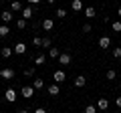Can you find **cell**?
I'll return each mask as SVG.
<instances>
[{"label":"cell","instance_id":"3","mask_svg":"<svg viewBox=\"0 0 121 113\" xmlns=\"http://www.w3.org/2000/svg\"><path fill=\"white\" fill-rule=\"evenodd\" d=\"M47 93H48V95H51V97H56V95H59V93H60V87H59V85H56V83H51V85H48V87H47Z\"/></svg>","mask_w":121,"mask_h":113},{"label":"cell","instance_id":"27","mask_svg":"<svg viewBox=\"0 0 121 113\" xmlns=\"http://www.w3.org/2000/svg\"><path fill=\"white\" fill-rule=\"evenodd\" d=\"M35 65H44V55H39L35 59Z\"/></svg>","mask_w":121,"mask_h":113},{"label":"cell","instance_id":"20","mask_svg":"<svg viewBox=\"0 0 121 113\" xmlns=\"http://www.w3.org/2000/svg\"><path fill=\"white\" fill-rule=\"evenodd\" d=\"M8 35H10V28L6 24H2L0 26V39H2V36H8Z\"/></svg>","mask_w":121,"mask_h":113},{"label":"cell","instance_id":"30","mask_svg":"<svg viewBox=\"0 0 121 113\" xmlns=\"http://www.w3.org/2000/svg\"><path fill=\"white\" fill-rule=\"evenodd\" d=\"M24 75H26V77H32V75H35V69H32V67H30V69H26Z\"/></svg>","mask_w":121,"mask_h":113},{"label":"cell","instance_id":"37","mask_svg":"<svg viewBox=\"0 0 121 113\" xmlns=\"http://www.w3.org/2000/svg\"><path fill=\"white\" fill-rule=\"evenodd\" d=\"M47 2H48V4H55V2H56V0H47Z\"/></svg>","mask_w":121,"mask_h":113},{"label":"cell","instance_id":"10","mask_svg":"<svg viewBox=\"0 0 121 113\" xmlns=\"http://www.w3.org/2000/svg\"><path fill=\"white\" fill-rule=\"evenodd\" d=\"M107 107H109V101L105 99V97H101V99L97 101V109H99V111H105Z\"/></svg>","mask_w":121,"mask_h":113},{"label":"cell","instance_id":"14","mask_svg":"<svg viewBox=\"0 0 121 113\" xmlns=\"http://www.w3.org/2000/svg\"><path fill=\"white\" fill-rule=\"evenodd\" d=\"M71 8H73L75 12L83 10V0H73V2H71Z\"/></svg>","mask_w":121,"mask_h":113},{"label":"cell","instance_id":"18","mask_svg":"<svg viewBox=\"0 0 121 113\" xmlns=\"http://www.w3.org/2000/svg\"><path fill=\"white\" fill-rule=\"evenodd\" d=\"M12 48H8V47H4V48H2V51H0V55H2V56H4V59H8V56H12Z\"/></svg>","mask_w":121,"mask_h":113},{"label":"cell","instance_id":"38","mask_svg":"<svg viewBox=\"0 0 121 113\" xmlns=\"http://www.w3.org/2000/svg\"><path fill=\"white\" fill-rule=\"evenodd\" d=\"M0 77H2V69H0Z\"/></svg>","mask_w":121,"mask_h":113},{"label":"cell","instance_id":"28","mask_svg":"<svg viewBox=\"0 0 121 113\" xmlns=\"http://www.w3.org/2000/svg\"><path fill=\"white\" fill-rule=\"evenodd\" d=\"M56 16H59V18H65L67 16V10L65 8H59V10H56Z\"/></svg>","mask_w":121,"mask_h":113},{"label":"cell","instance_id":"40","mask_svg":"<svg viewBox=\"0 0 121 113\" xmlns=\"http://www.w3.org/2000/svg\"><path fill=\"white\" fill-rule=\"evenodd\" d=\"M115 113H117V111H115Z\"/></svg>","mask_w":121,"mask_h":113},{"label":"cell","instance_id":"32","mask_svg":"<svg viewBox=\"0 0 121 113\" xmlns=\"http://www.w3.org/2000/svg\"><path fill=\"white\" fill-rule=\"evenodd\" d=\"M35 113H47V109H44V107H36Z\"/></svg>","mask_w":121,"mask_h":113},{"label":"cell","instance_id":"29","mask_svg":"<svg viewBox=\"0 0 121 113\" xmlns=\"http://www.w3.org/2000/svg\"><path fill=\"white\" fill-rule=\"evenodd\" d=\"M113 56H115V59H121V48H119V47L113 48Z\"/></svg>","mask_w":121,"mask_h":113},{"label":"cell","instance_id":"16","mask_svg":"<svg viewBox=\"0 0 121 113\" xmlns=\"http://www.w3.org/2000/svg\"><path fill=\"white\" fill-rule=\"evenodd\" d=\"M0 18H2V20H4V22H10V20H12V12H10V10H4V12H2V14H0Z\"/></svg>","mask_w":121,"mask_h":113},{"label":"cell","instance_id":"4","mask_svg":"<svg viewBox=\"0 0 121 113\" xmlns=\"http://www.w3.org/2000/svg\"><path fill=\"white\" fill-rule=\"evenodd\" d=\"M67 79V75H65V71H55V75H52V81L59 85V83H63Z\"/></svg>","mask_w":121,"mask_h":113},{"label":"cell","instance_id":"12","mask_svg":"<svg viewBox=\"0 0 121 113\" xmlns=\"http://www.w3.org/2000/svg\"><path fill=\"white\" fill-rule=\"evenodd\" d=\"M12 77H14V71H12V69H8V67H6V69H2V79L10 81Z\"/></svg>","mask_w":121,"mask_h":113},{"label":"cell","instance_id":"19","mask_svg":"<svg viewBox=\"0 0 121 113\" xmlns=\"http://www.w3.org/2000/svg\"><path fill=\"white\" fill-rule=\"evenodd\" d=\"M48 56H51V59H59L60 51H59V48H48Z\"/></svg>","mask_w":121,"mask_h":113},{"label":"cell","instance_id":"39","mask_svg":"<svg viewBox=\"0 0 121 113\" xmlns=\"http://www.w3.org/2000/svg\"><path fill=\"white\" fill-rule=\"evenodd\" d=\"M0 2H4V0H0Z\"/></svg>","mask_w":121,"mask_h":113},{"label":"cell","instance_id":"2","mask_svg":"<svg viewBox=\"0 0 121 113\" xmlns=\"http://www.w3.org/2000/svg\"><path fill=\"white\" fill-rule=\"evenodd\" d=\"M16 97H18V93L14 91V89H6V93H4V99L8 101V103H14V101H16Z\"/></svg>","mask_w":121,"mask_h":113},{"label":"cell","instance_id":"24","mask_svg":"<svg viewBox=\"0 0 121 113\" xmlns=\"http://www.w3.org/2000/svg\"><path fill=\"white\" fill-rule=\"evenodd\" d=\"M85 113H97V105H87V107H85Z\"/></svg>","mask_w":121,"mask_h":113},{"label":"cell","instance_id":"15","mask_svg":"<svg viewBox=\"0 0 121 113\" xmlns=\"http://www.w3.org/2000/svg\"><path fill=\"white\" fill-rule=\"evenodd\" d=\"M32 87H35L36 91H40V89H44V81L43 79H35V81H32Z\"/></svg>","mask_w":121,"mask_h":113},{"label":"cell","instance_id":"33","mask_svg":"<svg viewBox=\"0 0 121 113\" xmlns=\"http://www.w3.org/2000/svg\"><path fill=\"white\" fill-rule=\"evenodd\" d=\"M115 105H117V107H121V97H115Z\"/></svg>","mask_w":121,"mask_h":113},{"label":"cell","instance_id":"21","mask_svg":"<svg viewBox=\"0 0 121 113\" xmlns=\"http://www.w3.org/2000/svg\"><path fill=\"white\" fill-rule=\"evenodd\" d=\"M105 77H107L109 81H113V79L117 77V71H113V69H109V71H107V75H105Z\"/></svg>","mask_w":121,"mask_h":113},{"label":"cell","instance_id":"7","mask_svg":"<svg viewBox=\"0 0 121 113\" xmlns=\"http://www.w3.org/2000/svg\"><path fill=\"white\" fill-rule=\"evenodd\" d=\"M43 28H44L47 32H51L52 28H55V22H52V18H44V20H43Z\"/></svg>","mask_w":121,"mask_h":113},{"label":"cell","instance_id":"25","mask_svg":"<svg viewBox=\"0 0 121 113\" xmlns=\"http://www.w3.org/2000/svg\"><path fill=\"white\" fill-rule=\"evenodd\" d=\"M43 47H44V48H51V47H52V43H51L48 36H44V39H43Z\"/></svg>","mask_w":121,"mask_h":113},{"label":"cell","instance_id":"36","mask_svg":"<svg viewBox=\"0 0 121 113\" xmlns=\"http://www.w3.org/2000/svg\"><path fill=\"white\" fill-rule=\"evenodd\" d=\"M16 113H28V111H26V109H20V111H16Z\"/></svg>","mask_w":121,"mask_h":113},{"label":"cell","instance_id":"17","mask_svg":"<svg viewBox=\"0 0 121 113\" xmlns=\"http://www.w3.org/2000/svg\"><path fill=\"white\" fill-rule=\"evenodd\" d=\"M95 14H97V10L93 8V6H87V8H85V16H87V18H93Z\"/></svg>","mask_w":121,"mask_h":113},{"label":"cell","instance_id":"13","mask_svg":"<svg viewBox=\"0 0 121 113\" xmlns=\"http://www.w3.org/2000/svg\"><path fill=\"white\" fill-rule=\"evenodd\" d=\"M10 10H14V12H18V10H20V12H22V4H20V0H12V2H10Z\"/></svg>","mask_w":121,"mask_h":113},{"label":"cell","instance_id":"5","mask_svg":"<svg viewBox=\"0 0 121 113\" xmlns=\"http://www.w3.org/2000/svg\"><path fill=\"white\" fill-rule=\"evenodd\" d=\"M32 16H35V10H32V6H26V8H22V18H24V20H30Z\"/></svg>","mask_w":121,"mask_h":113},{"label":"cell","instance_id":"22","mask_svg":"<svg viewBox=\"0 0 121 113\" xmlns=\"http://www.w3.org/2000/svg\"><path fill=\"white\" fill-rule=\"evenodd\" d=\"M111 26H113V30H115V32H121V20L111 22Z\"/></svg>","mask_w":121,"mask_h":113},{"label":"cell","instance_id":"35","mask_svg":"<svg viewBox=\"0 0 121 113\" xmlns=\"http://www.w3.org/2000/svg\"><path fill=\"white\" fill-rule=\"evenodd\" d=\"M117 16L121 18V6H119V8H117Z\"/></svg>","mask_w":121,"mask_h":113},{"label":"cell","instance_id":"23","mask_svg":"<svg viewBox=\"0 0 121 113\" xmlns=\"http://www.w3.org/2000/svg\"><path fill=\"white\" fill-rule=\"evenodd\" d=\"M16 26L20 28V30H22V28H26V20H24V18H18V20H16Z\"/></svg>","mask_w":121,"mask_h":113},{"label":"cell","instance_id":"1","mask_svg":"<svg viewBox=\"0 0 121 113\" xmlns=\"http://www.w3.org/2000/svg\"><path fill=\"white\" fill-rule=\"evenodd\" d=\"M35 91H36V89L32 87V85H30V87H22L20 89V95L24 97V99H30V97H35Z\"/></svg>","mask_w":121,"mask_h":113},{"label":"cell","instance_id":"8","mask_svg":"<svg viewBox=\"0 0 121 113\" xmlns=\"http://www.w3.org/2000/svg\"><path fill=\"white\" fill-rule=\"evenodd\" d=\"M12 51L16 52V55H24V52H26V44H24V43H16Z\"/></svg>","mask_w":121,"mask_h":113},{"label":"cell","instance_id":"34","mask_svg":"<svg viewBox=\"0 0 121 113\" xmlns=\"http://www.w3.org/2000/svg\"><path fill=\"white\" fill-rule=\"evenodd\" d=\"M28 2H30V4H32V6H35V4H39L40 0H28Z\"/></svg>","mask_w":121,"mask_h":113},{"label":"cell","instance_id":"9","mask_svg":"<svg viewBox=\"0 0 121 113\" xmlns=\"http://www.w3.org/2000/svg\"><path fill=\"white\" fill-rule=\"evenodd\" d=\"M111 47V39L109 36H101L99 39V48H109Z\"/></svg>","mask_w":121,"mask_h":113},{"label":"cell","instance_id":"6","mask_svg":"<svg viewBox=\"0 0 121 113\" xmlns=\"http://www.w3.org/2000/svg\"><path fill=\"white\" fill-rule=\"evenodd\" d=\"M71 61H73V56H71L69 52H60V56H59V63H60V65H69Z\"/></svg>","mask_w":121,"mask_h":113},{"label":"cell","instance_id":"26","mask_svg":"<svg viewBox=\"0 0 121 113\" xmlns=\"http://www.w3.org/2000/svg\"><path fill=\"white\" fill-rule=\"evenodd\" d=\"M32 44H35V47H43V39H40V36H35V39H32Z\"/></svg>","mask_w":121,"mask_h":113},{"label":"cell","instance_id":"11","mask_svg":"<svg viewBox=\"0 0 121 113\" xmlns=\"http://www.w3.org/2000/svg\"><path fill=\"white\" fill-rule=\"evenodd\" d=\"M85 83H87V79L83 77V75H79V77H75V87L83 89V87H85Z\"/></svg>","mask_w":121,"mask_h":113},{"label":"cell","instance_id":"31","mask_svg":"<svg viewBox=\"0 0 121 113\" xmlns=\"http://www.w3.org/2000/svg\"><path fill=\"white\" fill-rule=\"evenodd\" d=\"M91 30H93V26H91V24H83V32H91Z\"/></svg>","mask_w":121,"mask_h":113}]
</instances>
